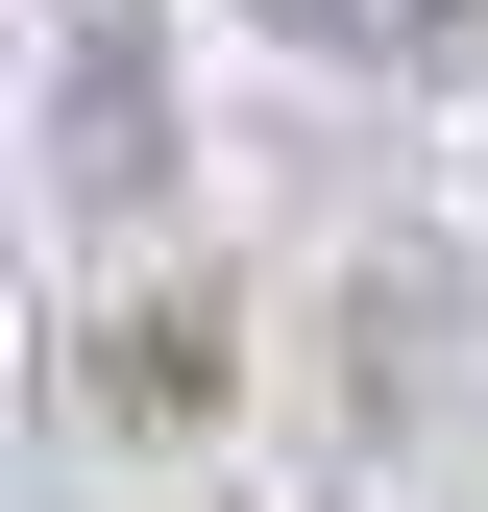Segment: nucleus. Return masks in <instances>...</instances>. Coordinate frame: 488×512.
Masks as SVG:
<instances>
[{"mask_svg": "<svg viewBox=\"0 0 488 512\" xmlns=\"http://www.w3.org/2000/svg\"><path fill=\"white\" fill-rule=\"evenodd\" d=\"M269 25H293V49H391V74H440L488 0H269Z\"/></svg>", "mask_w": 488, "mask_h": 512, "instance_id": "1", "label": "nucleus"}]
</instances>
